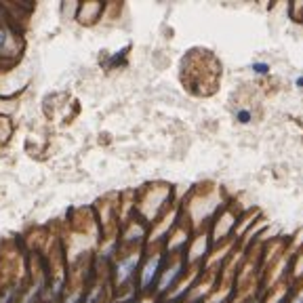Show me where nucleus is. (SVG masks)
<instances>
[{
    "mask_svg": "<svg viewBox=\"0 0 303 303\" xmlns=\"http://www.w3.org/2000/svg\"><path fill=\"white\" fill-rule=\"evenodd\" d=\"M160 261H162V257L160 255H154L150 261L145 263L143 272H141V288H143V291H147V288L152 286L154 280H156L158 270H160Z\"/></svg>",
    "mask_w": 303,
    "mask_h": 303,
    "instance_id": "nucleus-1",
    "label": "nucleus"
},
{
    "mask_svg": "<svg viewBox=\"0 0 303 303\" xmlns=\"http://www.w3.org/2000/svg\"><path fill=\"white\" fill-rule=\"evenodd\" d=\"M137 263H139V255H131L129 259H122V261L118 263V270H116L118 282H126V280L131 278V274L135 272Z\"/></svg>",
    "mask_w": 303,
    "mask_h": 303,
    "instance_id": "nucleus-2",
    "label": "nucleus"
},
{
    "mask_svg": "<svg viewBox=\"0 0 303 303\" xmlns=\"http://www.w3.org/2000/svg\"><path fill=\"white\" fill-rule=\"evenodd\" d=\"M179 274H181V263H177L175 267H171V270H166V274H164V276H162V280H160V291H166V288L179 278Z\"/></svg>",
    "mask_w": 303,
    "mask_h": 303,
    "instance_id": "nucleus-3",
    "label": "nucleus"
},
{
    "mask_svg": "<svg viewBox=\"0 0 303 303\" xmlns=\"http://www.w3.org/2000/svg\"><path fill=\"white\" fill-rule=\"evenodd\" d=\"M251 70H253V72H255V74L263 76V74L270 72V66H267V63H263V61H255V63H253V66H251Z\"/></svg>",
    "mask_w": 303,
    "mask_h": 303,
    "instance_id": "nucleus-4",
    "label": "nucleus"
},
{
    "mask_svg": "<svg viewBox=\"0 0 303 303\" xmlns=\"http://www.w3.org/2000/svg\"><path fill=\"white\" fill-rule=\"evenodd\" d=\"M236 118H238V122L246 124V122H251V112H249V110H238Z\"/></svg>",
    "mask_w": 303,
    "mask_h": 303,
    "instance_id": "nucleus-5",
    "label": "nucleus"
},
{
    "mask_svg": "<svg viewBox=\"0 0 303 303\" xmlns=\"http://www.w3.org/2000/svg\"><path fill=\"white\" fill-rule=\"evenodd\" d=\"M6 42H9V34H6L4 30H0V48H2Z\"/></svg>",
    "mask_w": 303,
    "mask_h": 303,
    "instance_id": "nucleus-6",
    "label": "nucleus"
},
{
    "mask_svg": "<svg viewBox=\"0 0 303 303\" xmlns=\"http://www.w3.org/2000/svg\"><path fill=\"white\" fill-rule=\"evenodd\" d=\"M295 84H297V87H301V89H303V76H299V78L295 80Z\"/></svg>",
    "mask_w": 303,
    "mask_h": 303,
    "instance_id": "nucleus-7",
    "label": "nucleus"
}]
</instances>
